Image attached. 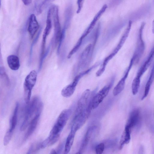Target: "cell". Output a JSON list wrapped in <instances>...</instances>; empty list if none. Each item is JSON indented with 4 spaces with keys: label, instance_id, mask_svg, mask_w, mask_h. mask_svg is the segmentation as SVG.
<instances>
[{
    "label": "cell",
    "instance_id": "cell-19",
    "mask_svg": "<svg viewBox=\"0 0 154 154\" xmlns=\"http://www.w3.org/2000/svg\"><path fill=\"white\" fill-rule=\"evenodd\" d=\"M7 62L9 67L13 70H17L20 67L19 58L15 55L8 56L7 58Z\"/></svg>",
    "mask_w": 154,
    "mask_h": 154
},
{
    "label": "cell",
    "instance_id": "cell-11",
    "mask_svg": "<svg viewBox=\"0 0 154 154\" xmlns=\"http://www.w3.org/2000/svg\"><path fill=\"white\" fill-rule=\"evenodd\" d=\"M132 24V21L131 20H130L128 22L127 27L120 38L117 45L113 49L111 53L109 54L112 58H113L118 53L125 43L129 35Z\"/></svg>",
    "mask_w": 154,
    "mask_h": 154
},
{
    "label": "cell",
    "instance_id": "cell-31",
    "mask_svg": "<svg viewBox=\"0 0 154 154\" xmlns=\"http://www.w3.org/2000/svg\"><path fill=\"white\" fill-rule=\"evenodd\" d=\"M50 46H49L47 48V49L46 52H45L43 55L42 56V57L40 58L38 69L39 71L42 68L43 61L45 59V57H46L47 56L48 53L49 52L50 49Z\"/></svg>",
    "mask_w": 154,
    "mask_h": 154
},
{
    "label": "cell",
    "instance_id": "cell-10",
    "mask_svg": "<svg viewBox=\"0 0 154 154\" xmlns=\"http://www.w3.org/2000/svg\"><path fill=\"white\" fill-rule=\"evenodd\" d=\"M107 8L106 4H104L94 17L93 20L88 27L84 32L78 40L82 42L83 39L92 31L97 22L101 16L105 12Z\"/></svg>",
    "mask_w": 154,
    "mask_h": 154
},
{
    "label": "cell",
    "instance_id": "cell-30",
    "mask_svg": "<svg viewBox=\"0 0 154 154\" xmlns=\"http://www.w3.org/2000/svg\"><path fill=\"white\" fill-rule=\"evenodd\" d=\"M154 80V64L151 69L149 76L146 83V84L151 85Z\"/></svg>",
    "mask_w": 154,
    "mask_h": 154
},
{
    "label": "cell",
    "instance_id": "cell-13",
    "mask_svg": "<svg viewBox=\"0 0 154 154\" xmlns=\"http://www.w3.org/2000/svg\"><path fill=\"white\" fill-rule=\"evenodd\" d=\"M140 112L138 109L133 110L130 113L125 126L130 129L139 125L140 122Z\"/></svg>",
    "mask_w": 154,
    "mask_h": 154
},
{
    "label": "cell",
    "instance_id": "cell-4",
    "mask_svg": "<svg viewBox=\"0 0 154 154\" xmlns=\"http://www.w3.org/2000/svg\"><path fill=\"white\" fill-rule=\"evenodd\" d=\"M37 73L34 70L31 71L26 77L23 83L24 99L26 100L30 99L32 91L35 84Z\"/></svg>",
    "mask_w": 154,
    "mask_h": 154
},
{
    "label": "cell",
    "instance_id": "cell-27",
    "mask_svg": "<svg viewBox=\"0 0 154 154\" xmlns=\"http://www.w3.org/2000/svg\"><path fill=\"white\" fill-rule=\"evenodd\" d=\"M13 132L9 129L6 133L3 139V144L4 146L7 145L9 143L11 138Z\"/></svg>",
    "mask_w": 154,
    "mask_h": 154
},
{
    "label": "cell",
    "instance_id": "cell-25",
    "mask_svg": "<svg viewBox=\"0 0 154 154\" xmlns=\"http://www.w3.org/2000/svg\"><path fill=\"white\" fill-rule=\"evenodd\" d=\"M0 75L1 79L3 81L5 85L7 86H9L10 84V80L6 73L5 69L3 66L0 67Z\"/></svg>",
    "mask_w": 154,
    "mask_h": 154
},
{
    "label": "cell",
    "instance_id": "cell-16",
    "mask_svg": "<svg viewBox=\"0 0 154 154\" xmlns=\"http://www.w3.org/2000/svg\"><path fill=\"white\" fill-rule=\"evenodd\" d=\"M40 115V113L35 115L30 121L29 125V128L27 131L24 137L23 141H25L28 139L35 130L38 123Z\"/></svg>",
    "mask_w": 154,
    "mask_h": 154
},
{
    "label": "cell",
    "instance_id": "cell-22",
    "mask_svg": "<svg viewBox=\"0 0 154 154\" xmlns=\"http://www.w3.org/2000/svg\"><path fill=\"white\" fill-rule=\"evenodd\" d=\"M76 85L72 82L64 87L62 90L61 94L62 96L65 97H69L74 93Z\"/></svg>",
    "mask_w": 154,
    "mask_h": 154
},
{
    "label": "cell",
    "instance_id": "cell-8",
    "mask_svg": "<svg viewBox=\"0 0 154 154\" xmlns=\"http://www.w3.org/2000/svg\"><path fill=\"white\" fill-rule=\"evenodd\" d=\"M92 108L89 107L84 112L75 115L72 122L71 129L76 132L85 124L89 117Z\"/></svg>",
    "mask_w": 154,
    "mask_h": 154
},
{
    "label": "cell",
    "instance_id": "cell-9",
    "mask_svg": "<svg viewBox=\"0 0 154 154\" xmlns=\"http://www.w3.org/2000/svg\"><path fill=\"white\" fill-rule=\"evenodd\" d=\"M95 45L92 44L88 45L81 54L78 63L79 68L86 67L89 63L92 57Z\"/></svg>",
    "mask_w": 154,
    "mask_h": 154
},
{
    "label": "cell",
    "instance_id": "cell-17",
    "mask_svg": "<svg viewBox=\"0 0 154 154\" xmlns=\"http://www.w3.org/2000/svg\"><path fill=\"white\" fill-rule=\"evenodd\" d=\"M131 129L125 126L119 143V150L122 149L125 144L129 143L131 139Z\"/></svg>",
    "mask_w": 154,
    "mask_h": 154
},
{
    "label": "cell",
    "instance_id": "cell-18",
    "mask_svg": "<svg viewBox=\"0 0 154 154\" xmlns=\"http://www.w3.org/2000/svg\"><path fill=\"white\" fill-rule=\"evenodd\" d=\"M55 0H35L34 8L35 12L37 14H41L44 9L50 3Z\"/></svg>",
    "mask_w": 154,
    "mask_h": 154
},
{
    "label": "cell",
    "instance_id": "cell-35",
    "mask_svg": "<svg viewBox=\"0 0 154 154\" xmlns=\"http://www.w3.org/2000/svg\"><path fill=\"white\" fill-rule=\"evenodd\" d=\"M152 32L154 34V19L152 23Z\"/></svg>",
    "mask_w": 154,
    "mask_h": 154
},
{
    "label": "cell",
    "instance_id": "cell-29",
    "mask_svg": "<svg viewBox=\"0 0 154 154\" xmlns=\"http://www.w3.org/2000/svg\"><path fill=\"white\" fill-rule=\"evenodd\" d=\"M105 145L103 143H100L96 146L95 147V152L97 154H101L103 152Z\"/></svg>",
    "mask_w": 154,
    "mask_h": 154
},
{
    "label": "cell",
    "instance_id": "cell-14",
    "mask_svg": "<svg viewBox=\"0 0 154 154\" xmlns=\"http://www.w3.org/2000/svg\"><path fill=\"white\" fill-rule=\"evenodd\" d=\"M28 22L27 30L31 39H32L38 30L39 25L34 14L30 15Z\"/></svg>",
    "mask_w": 154,
    "mask_h": 154
},
{
    "label": "cell",
    "instance_id": "cell-34",
    "mask_svg": "<svg viewBox=\"0 0 154 154\" xmlns=\"http://www.w3.org/2000/svg\"><path fill=\"white\" fill-rule=\"evenodd\" d=\"M22 1L25 5H28L31 4L32 0H22Z\"/></svg>",
    "mask_w": 154,
    "mask_h": 154
},
{
    "label": "cell",
    "instance_id": "cell-24",
    "mask_svg": "<svg viewBox=\"0 0 154 154\" xmlns=\"http://www.w3.org/2000/svg\"><path fill=\"white\" fill-rule=\"evenodd\" d=\"M70 8L66 10L65 14V21L63 28L67 29L69 26L71 19L72 12Z\"/></svg>",
    "mask_w": 154,
    "mask_h": 154
},
{
    "label": "cell",
    "instance_id": "cell-3",
    "mask_svg": "<svg viewBox=\"0 0 154 154\" xmlns=\"http://www.w3.org/2000/svg\"><path fill=\"white\" fill-rule=\"evenodd\" d=\"M72 113L70 109L63 110L59 116L51 131L54 134H60L66 125Z\"/></svg>",
    "mask_w": 154,
    "mask_h": 154
},
{
    "label": "cell",
    "instance_id": "cell-32",
    "mask_svg": "<svg viewBox=\"0 0 154 154\" xmlns=\"http://www.w3.org/2000/svg\"><path fill=\"white\" fill-rule=\"evenodd\" d=\"M84 0H77V4L78 5V8L76 11L77 14L79 13L82 8L83 5Z\"/></svg>",
    "mask_w": 154,
    "mask_h": 154
},
{
    "label": "cell",
    "instance_id": "cell-33",
    "mask_svg": "<svg viewBox=\"0 0 154 154\" xmlns=\"http://www.w3.org/2000/svg\"><path fill=\"white\" fill-rule=\"evenodd\" d=\"M63 147V143L61 144L58 146L57 149L56 150L57 153H60L62 151Z\"/></svg>",
    "mask_w": 154,
    "mask_h": 154
},
{
    "label": "cell",
    "instance_id": "cell-6",
    "mask_svg": "<svg viewBox=\"0 0 154 154\" xmlns=\"http://www.w3.org/2000/svg\"><path fill=\"white\" fill-rule=\"evenodd\" d=\"M91 91L88 89L85 90L82 94L78 101L75 115L81 113L91 107L90 100Z\"/></svg>",
    "mask_w": 154,
    "mask_h": 154
},
{
    "label": "cell",
    "instance_id": "cell-21",
    "mask_svg": "<svg viewBox=\"0 0 154 154\" xmlns=\"http://www.w3.org/2000/svg\"><path fill=\"white\" fill-rule=\"evenodd\" d=\"M76 131L71 129V131L66 139L65 145L64 153H68L72 145Z\"/></svg>",
    "mask_w": 154,
    "mask_h": 154
},
{
    "label": "cell",
    "instance_id": "cell-12",
    "mask_svg": "<svg viewBox=\"0 0 154 154\" xmlns=\"http://www.w3.org/2000/svg\"><path fill=\"white\" fill-rule=\"evenodd\" d=\"M154 57V46L151 49L146 59L139 69L135 78L140 80L144 73L147 70Z\"/></svg>",
    "mask_w": 154,
    "mask_h": 154
},
{
    "label": "cell",
    "instance_id": "cell-5",
    "mask_svg": "<svg viewBox=\"0 0 154 154\" xmlns=\"http://www.w3.org/2000/svg\"><path fill=\"white\" fill-rule=\"evenodd\" d=\"M51 8L54 26L53 39L54 43L55 46L58 43L62 30L59 20L58 8L55 5L52 6Z\"/></svg>",
    "mask_w": 154,
    "mask_h": 154
},
{
    "label": "cell",
    "instance_id": "cell-2",
    "mask_svg": "<svg viewBox=\"0 0 154 154\" xmlns=\"http://www.w3.org/2000/svg\"><path fill=\"white\" fill-rule=\"evenodd\" d=\"M145 24L144 22L141 23L138 31L136 48L131 58L134 60V64L138 63L145 50V45L143 39V34Z\"/></svg>",
    "mask_w": 154,
    "mask_h": 154
},
{
    "label": "cell",
    "instance_id": "cell-36",
    "mask_svg": "<svg viewBox=\"0 0 154 154\" xmlns=\"http://www.w3.org/2000/svg\"><path fill=\"white\" fill-rule=\"evenodd\" d=\"M50 154H57V152L54 149H52L50 152Z\"/></svg>",
    "mask_w": 154,
    "mask_h": 154
},
{
    "label": "cell",
    "instance_id": "cell-28",
    "mask_svg": "<svg viewBox=\"0 0 154 154\" xmlns=\"http://www.w3.org/2000/svg\"><path fill=\"white\" fill-rule=\"evenodd\" d=\"M42 30V28H40L39 29L38 32L36 35V36L35 38L33 40L32 43L31 44L30 48V53H29V59L30 60H31L32 56V49L34 45L35 44L36 42L37 41L38 38L40 36L41 32Z\"/></svg>",
    "mask_w": 154,
    "mask_h": 154
},
{
    "label": "cell",
    "instance_id": "cell-20",
    "mask_svg": "<svg viewBox=\"0 0 154 154\" xmlns=\"http://www.w3.org/2000/svg\"><path fill=\"white\" fill-rule=\"evenodd\" d=\"M60 136V134H49L48 137L41 143V148L44 149L53 145L58 140Z\"/></svg>",
    "mask_w": 154,
    "mask_h": 154
},
{
    "label": "cell",
    "instance_id": "cell-7",
    "mask_svg": "<svg viewBox=\"0 0 154 154\" xmlns=\"http://www.w3.org/2000/svg\"><path fill=\"white\" fill-rule=\"evenodd\" d=\"M114 81V79H112L109 84L105 85L94 96L91 101L92 109H96L107 96Z\"/></svg>",
    "mask_w": 154,
    "mask_h": 154
},
{
    "label": "cell",
    "instance_id": "cell-1",
    "mask_svg": "<svg viewBox=\"0 0 154 154\" xmlns=\"http://www.w3.org/2000/svg\"><path fill=\"white\" fill-rule=\"evenodd\" d=\"M42 108L43 104L39 97L37 96L33 97L26 109L24 118L20 127L21 131L26 128L34 114L41 113Z\"/></svg>",
    "mask_w": 154,
    "mask_h": 154
},
{
    "label": "cell",
    "instance_id": "cell-26",
    "mask_svg": "<svg viewBox=\"0 0 154 154\" xmlns=\"http://www.w3.org/2000/svg\"><path fill=\"white\" fill-rule=\"evenodd\" d=\"M42 142H36L31 145L29 148L27 154L34 153L41 148Z\"/></svg>",
    "mask_w": 154,
    "mask_h": 154
},
{
    "label": "cell",
    "instance_id": "cell-15",
    "mask_svg": "<svg viewBox=\"0 0 154 154\" xmlns=\"http://www.w3.org/2000/svg\"><path fill=\"white\" fill-rule=\"evenodd\" d=\"M96 128V127L95 126H91L89 128L85 134L79 150L77 153H82V152L85 149L90 140L92 138L95 132Z\"/></svg>",
    "mask_w": 154,
    "mask_h": 154
},
{
    "label": "cell",
    "instance_id": "cell-23",
    "mask_svg": "<svg viewBox=\"0 0 154 154\" xmlns=\"http://www.w3.org/2000/svg\"><path fill=\"white\" fill-rule=\"evenodd\" d=\"M18 107L19 103L17 102L16 103L12 116L10 120V128L9 129L13 131L15 129L17 125Z\"/></svg>",
    "mask_w": 154,
    "mask_h": 154
}]
</instances>
